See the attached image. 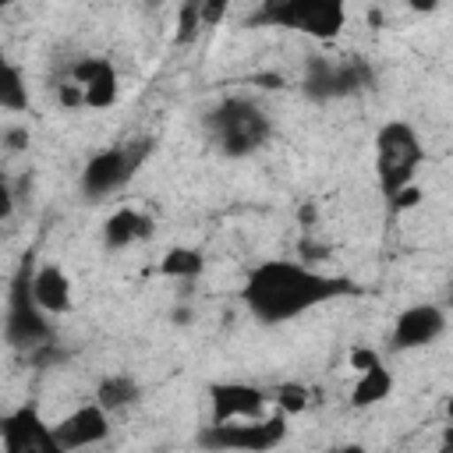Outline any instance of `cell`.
Returning <instances> with one entry per match:
<instances>
[{
  "instance_id": "obj_23",
  "label": "cell",
  "mask_w": 453,
  "mask_h": 453,
  "mask_svg": "<svg viewBox=\"0 0 453 453\" xmlns=\"http://www.w3.org/2000/svg\"><path fill=\"white\" fill-rule=\"evenodd\" d=\"M418 202H421V188H418V184H411V188H403V191H396V195H393V198L386 202V209L400 216V212H407V209H414Z\"/></svg>"
},
{
  "instance_id": "obj_24",
  "label": "cell",
  "mask_w": 453,
  "mask_h": 453,
  "mask_svg": "<svg viewBox=\"0 0 453 453\" xmlns=\"http://www.w3.org/2000/svg\"><path fill=\"white\" fill-rule=\"evenodd\" d=\"M57 99H60V106H67V110H78V106H85V99H81V88H78V85H71V81H64V85L57 88Z\"/></svg>"
},
{
  "instance_id": "obj_1",
  "label": "cell",
  "mask_w": 453,
  "mask_h": 453,
  "mask_svg": "<svg viewBox=\"0 0 453 453\" xmlns=\"http://www.w3.org/2000/svg\"><path fill=\"white\" fill-rule=\"evenodd\" d=\"M361 287L347 276L319 273L294 258H265L241 283V304L262 326H283L319 304L357 294Z\"/></svg>"
},
{
  "instance_id": "obj_10",
  "label": "cell",
  "mask_w": 453,
  "mask_h": 453,
  "mask_svg": "<svg viewBox=\"0 0 453 453\" xmlns=\"http://www.w3.org/2000/svg\"><path fill=\"white\" fill-rule=\"evenodd\" d=\"M67 81L81 88V99L92 110H106L120 96V74H117V67H113L110 57H96V53L78 57L71 64V78Z\"/></svg>"
},
{
  "instance_id": "obj_11",
  "label": "cell",
  "mask_w": 453,
  "mask_h": 453,
  "mask_svg": "<svg viewBox=\"0 0 453 453\" xmlns=\"http://www.w3.org/2000/svg\"><path fill=\"white\" fill-rule=\"evenodd\" d=\"M446 333V311L439 304H411L396 315V326H393V336H389V347L393 350H418V347H428L435 343L439 336Z\"/></svg>"
},
{
  "instance_id": "obj_9",
  "label": "cell",
  "mask_w": 453,
  "mask_h": 453,
  "mask_svg": "<svg viewBox=\"0 0 453 453\" xmlns=\"http://www.w3.org/2000/svg\"><path fill=\"white\" fill-rule=\"evenodd\" d=\"M0 449L4 453H64L53 435V425L42 421V414L32 403H21L0 418Z\"/></svg>"
},
{
  "instance_id": "obj_7",
  "label": "cell",
  "mask_w": 453,
  "mask_h": 453,
  "mask_svg": "<svg viewBox=\"0 0 453 453\" xmlns=\"http://www.w3.org/2000/svg\"><path fill=\"white\" fill-rule=\"evenodd\" d=\"M287 439V414L244 418V421H219L198 432V446L209 453H269Z\"/></svg>"
},
{
  "instance_id": "obj_4",
  "label": "cell",
  "mask_w": 453,
  "mask_h": 453,
  "mask_svg": "<svg viewBox=\"0 0 453 453\" xmlns=\"http://www.w3.org/2000/svg\"><path fill=\"white\" fill-rule=\"evenodd\" d=\"M421 163H425V145H421L414 124L386 120L375 131V173H379V191L386 202L396 191L414 184Z\"/></svg>"
},
{
  "instance_id": "obj_15",
  "label": "cell",
  "mask_w": 453,
  "mask_h": 453,
  "mask_svg": "<svg viewBox=\"0 0 453 453\" xmlns=\"http://www.w3.org/2000/svg\"><path fill=\"white\" fill-rule=\"evenodd\" d=\"M156 234V223H152V216L149 212H138V209H117L106 223H103V244L110 248V251H120V248H127V244H134V241H149Z\"/></svg>"
},
{
  "instance_id": "obj_14",
  "label": "cell",
  "mask_w": 453,
  "mask_h": 453,
  "mask_svg": "<svg viewBox=\"0 0 453 453\" xmlns=\"http://www.w3.org/2000/svg\"><path fill=\"white\" fill-rule=\"evenodd\" d=\"M32 297H35V304H39L46 315H64V311H71V304H74L71 276H67L60 265H53V262L35 265V273H32Z\"/></svg>"
},
{
  "instance_id": "obj_2",
  "label": "cell",
  "mask_w": 453,
  "mask_h": 453,
  "mask_svg": "<svg viewBox=\"0 0 453 453\" xmlns=\"http://www.w3.org/2000/svg\"><path fill=\"white\" fill-rule=\"evenodd\" d=\"M202 131L209 145L226 159L255 156L273 138V117L251 96H226L202 117Z\"/></svg>"
},
{
  "instance_id": "obj_21",
  "label": "cell",
  "mask_w": 453,
  "mask_h": 453,
  "mask_svg": "<svg viewBox=\"0 0 453 453\" xmlns=\"http://www.w3.org/2000/svg\"><path fill=\"white\" fill-rule=\"evenodd\" d=\"M198 28H202V18H198V0L180 4V11H177V42H180V46H188V42L198 35Z\"/></svg>"
},
{
  "instance_id": "obj_22",
  "label": "cell",
  "mask_w": 453,
  "mask_h": 453,
  "mask_svg": "<svg viewBox=\"0 0 453 453\" xmlns=\"http://www.w3.org/2000/svg\"><path fill=\"white\" fill-rule=\"evenodd\" d=\"M382 365V357H379V350H372V347H354L350 350V368L357 372V375H365V372H372V368H379Z\"/></svg>"
},
{
  "instance_id": "obj_17",
  "label": "cell",
  "mask_w": 453,
  "mask_h": 453,
  "mask_svg": "<svg viewBox=\"0 0 453 453\" xmlns=\"http://www.w3.org/2000/svg\"><path fill=\"white\" fill-rule=\"evenodd\" d=\"M28 103H32V96H28V81H25L21 67L7 53H0V110L21 113V110H28Z\"/></svg>"
},
{
  "instance_id": "obj_20",
  "label": "cell",
  "mask_w": 453,
  "mask_h": 453,
  "mask_svg": "<svg viewBox=\"0 0 453 453\" xmlns=\"http://www.w3.org/2000/svg\"><path fill=\"white\" fill-rule=\"evenodd\" d=\"M311 403V389L308 386H301V382H283L280 389H276V407H280V414H301L304 407Z\"/></svg>"
},
{
  "instance_id": "obj_3",
  "label": "cell",
  "mask_w": 453,
  "mask_h": 453,
  "mask_svg": "<svg viewBox=\"0 0 453 453\" xmlns=\"http://www.w3.org/2000/svg\"><path fill=\"white\" fill-rule=\"evenodd\" d=\"M32 273H35V255L25 251L14 276H11L7 315H4V340L14 350H28V354L53 343V322L32 297Z\"/></svg>"
},
{
  "instance_id": "obj_27",
  "label": "cell",
  "mask_w": 453,
  "mask_h": 453,
  "mask_svg": "<svg viewBox=\"0 0 453 453\" xmlns=\"http://www.w3.org/2000/svg\"><path fill=\"white\" fill-rule=\"evenodd\" d=\"M301 223H304V226L315 223V205H301Z\"/></svg>"
},
{
  "instance_id": "obj_26",
  "label": "cell",
  "mask_w": 453,
  "mask_h": 453,
  "mask_svg": "<svg viewBox=\"0 0 453 453\" xmlns=\"http://www.w3.org/2000/svg\"><path fill=\"white\" fill-rule=\"evenodd\" d=\"M4 138H7V149H14V152L28 149V131H25V127H11Z\"/></svg>"
},
{
  "instance_id": "obj_18",
  "label": "cell",
  "mask_w": 453,
  "mask_h": 453,
  "mask_svg": "<svg viewBox=\"0 0 453 453\" xmlns=\"http://www.w3.org/2000/svg\"><path fill=\"white\" fill-rule=\"evenodd\" d=\"M389 393H393V372H389L386 365H379V368L357 375V382H354V389H350V407H357V411L375 407V403H382Z\"/></svg>"
},
{
  "instance_id": "obj_13",
  "label": "cell",
  "mask_w": 453,
  "mask_h": 453,
  "mask_svg": "<svg viewBox=\"0 0 453 453\" xmlns=\"http://www.w3.org/2000/svg\"><path fill=\"white\" fill-rule=\"evenodd\" d=\"M53 435H57V442H60L64 453L96 446V442H103L110 435V414L96 400L92 403H81V407H74L71 414H64L53 425Z\"/></svg>"
},
{
  "instance_id": "obj_8",
  "label": "cell",
  "mask_w": 453,
  "mask_h": 453,
  "mask_svg": "<svg viewBox=\"0 0 453 453\" xmlns=\"http://www.w3.org/2000/svg\"><path fill=\"white\" fill-rule=\"evenodd\" d=\"M152 152V142L149 138H138L131 145H110V149H99L85 159V170H81V191L88 198H106L113 191H120L134 170L145 163V156Z\"/></svg>"
},
{
  "instance_id": "obj_28",
  "label": "cell",
  "mask_w": 453,
  "mask_h": 453,
  "mask_svg": "<svg viewBox=\"0 0 453 453\" xmlns=\"http://www.w3.org/2000/svg\"><path fill=\"white\" fill-rule=\"evenodd\" d=\"M329 453H365V446H357V442H347V446H333Z\"/></svg>"
},
{
  "instance_id": "obj_16",
  "label": "cell",
  "mask_w": 453,
  "mask_h": 453,
  "mask_svg": "<svg viewBox=\"0 0 453 453\" xmlns=\"http://www.w3.org/2000/svg\"><path fill=\"white\" fill-rule=\"evenodd\" d=\"M142 396V386L134 375L127 372H113V375H103L99 386H96V403L106 411V414H117L124 407H131L134 400Z\"/></svg>"
},
{
  "instance_id": "obj_12",
  "label": "cell",
  "mask_w": 453,
  "mask_h": 453,
  "mask_svg": "<svg viewBox=\"0 0 453 453\" xmlns=\"http://www.w3.org/2000/svg\"><path fill=\"white\" fill-rule=\"evenodd\" d=\"M209 421H244V418H265V389L251 382H212L209 386Z\"/></svg>"
},
{
  "instance_id": "obj_25",
  "label": "cell",
  "mask_w": 453,
  "mask_h": 453,
  "mask_svg": "<svg viewBox=\"0 0 453 453\" xmlns=\"http://www.w3.org/2000/svg\"><path fill=\"white\" fill-rule=\"evenodd\" d=\"M14 205H18V195L11 191V184L0 177V223H7L14 216Z\"/></svg>"
},
{
  "instance_id": "obj_5",
  "label": "cell",
  "mask_w": 453,
  "mask_h": 453,
  "mask_svg": "<svg viewBox=\"0 0 453 453\" xmlns=\"http://www.w3.org/2000/svg\"><path fill=\"white\" fill-rule=\"evenodd\" d=\"M251 25L294 28L315 39H336L340 28L347 25V7L340 0H265L251 14Z\"/></svg>"
},
{
  "instance_id": "obj_6",
  "label": "cell",
  "mask_w": 453,
  "mask_h": 453,
  "mask_svg": "<svg viewBox=\"0 0 453 453\" xmlns=\"http://www.w3.org/2000/svg\"><path fill=\"white\" fill-rule=\"evenodd\" d=\"M375 85V67L365 57H311L304 67V96L315 103H329V99H347L357 96L365 88Z\"/></svg>"
},
{
  "instance_id": "obj_19",
  "label": "cell",
  "mask_w": 453,
  "mask_h": 453,
  "mask_svg": "<svg viewBox=\"0 0 453 453\" xmlns=\"http://www.w3.org/2000/svg\"><path fill=\"white\" fill-rule=\"evenodd\" d=\"M205 273V255L198 248H170L159 258V276H173V280H195Z\"/></svg>"
}]
</instances>
